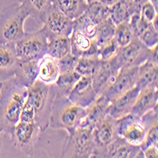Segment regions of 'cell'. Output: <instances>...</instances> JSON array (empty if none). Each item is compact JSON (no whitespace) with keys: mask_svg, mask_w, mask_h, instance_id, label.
Masks as SVG:
<instances>
[{"mask_svg":"<svg viewBox=\"0 0 158 158\" xmlns=\"http://www.w3.org/2000/svg\"><path fill=\"white\" fill-rule=\"evenodd\" d=\"M93 1H96V0H86V2H87V3H90V2H93Z\"/></svg>","mask_w":158,"mask_h":158,"instance_id":"obj_44","label":"cell"},{"mask_svg":"<svg viewBox=\"0 0 158 158\" xmlns=\"http://www.w3.org/2000/svg\"><path fill=\"white\" fill-rule=\"evenodd\" d=\"M137 76L138 65L120 68L114 80L100 95H103L109 102H112L118 96L135 87Z\"/></svg>","mask_w":158,"mask_h":158,"instance_id":"obj_12","label":"cell"},{"mask_svg":"<svg viewBox=\"0 0 158 158\" xmlns=\"http://www.w3.org/2000/svg\"><path fill=\"white\" fill-rule=\"evenodd\" d=\"M42 131L36 121H19L11 134L13 146L27 155H32Z\"/></svg>","mask_w":158,"mask_h":158,"instance_id":"obj_9","label":"cell"},{"mask_svg":"<svg viewBox=\"0 0 158 158\" xmlns=\"http://www.w3.org/2000/svg\"><path fill=\"white\" fill-rule=\"evenodd\" d=\"M157 140H158V126H157V121H155L147 128L144 141H143V143L140 146L142 151L150 146H153V145L157 146Z\"/></svg>","mask_w":158,"mask_h":158,"instance_id":"obj_36","label":"cell"},{"mask_svg":"<svg viewBox=\"0 0 158 158\" xmlns=\"http://www.w3.org/2000/svg\"><path fill=\"white\" fill-rule=\"evenodd\" d=\"M71 53L77 58L97 56L98 45L96 40L90 39L81 32L73 30L70 35Z\"/></svg>","mask_w":158,"mask_h":158,"instance_id":"obj_17","label":"cell"},{"mask_svg":"<svg viewBox=\"0 0 158 158\" xmlns=\"http://www.w3.org/2000/svg\"><path fill=\"white\" fill-rule=\"evenodd\" d=\"M157 14V10L153 6V4L148 0L144 4H143L140 8V16L146 20L147 22H152L156 16Z\"/></svg>","mask_w":158,"mask_h":158,"instance_id":"obj_37","label":"cell"},{"mask_svg":"<svg viewBox=\"0 0 158 158\" xmlns=\"http://www.w3.org/2000/svg\"><path fill=\"white\" fill-rule=\"evenodd\" d=\"M139 91L140 90L136 86H135L132 89L128 90L127 92L113 99L112 102H110L107 108V114L114 118L118 119L130 114L139 94Z\"/></svg>","mask_w":158,"mask_h":158,"instance_id":"obj_16","label":"cell"},{"mask_svg":"<svg viewBox=\"0 0 158 158\" xmlns=\"http://www.w3.org/2000/svg\"><path fill=\"white\" fill-rule=\"evenodd\" d=\"M158 80V64H157V46L152 48L149 58L138 65V76L135 86L139 89L149 87H157Z\"/></svg>","mask_w":158,"mask_h":158,"instance_id":"obj_13","label":"cell"},{"mask_svg":"<svg viewBox=\"0 0 158 158\" xmlns=\"http://www.w3.org/2000/svg\"><path fill=\"white\" fill-rule=\"evenodd\" d=\"M27 88L14 77L0 82V133L11 135L20 120Z\"/></svg>","mask_w":158,"mask_h":158,"instance_id":"obj_1","label":"cell"},{"mask_svg":"<svg viewBox=\"0 0 158 158\" xmlns=\"http://www.w3.org/2000/svg\"><path fill=\"white\" fill-rule=\"evenodd\" d=\"M140 10H137L130 0H118L110 7V18L118 25L124 21H129L131 16L135 13H139Z\"/></svg>","mask_w":158,"mask_h":158,"instance_id":"obj_25","label":"cell"},{"mask_svg":"<svg viewBox=\"0 0 158 158\" xmlns=\"http://www.w3.org/2000/svg\"><path fill=\"white\" fill-rule=\"evenodd\" d=\"M157 87H149L139 91L131 114L142 118L151 110L157 111Z\"/></svg>","mask_w":158,"mask_h":158,"instance_id":"obj_20","label":"cell"},{"mask_svg":"<svg viewBox=\"0 0 158 158\" xmlns=\"http://www.w3.org/2000/svg\"><path fill=\"white\" fill-rule=\"evenodd\" d=\"M39 61L40 60L19 61L13 77L19 83L28 88L38 78Z\"/></svg>","mask_w":158,"mask_h":158,"instance_id":"obj_23","label":"cell"},{"mask_svg":"<svg viewBox=\"0 0 158 158\" xmlns=\"http://www.w3.org/2000/svg\"><path fill=\"white\" fill-rule=\"evenodd\" d=\"M22 122H33L35 121V112L33 107L28 103L27 102H25L21 114H20V120Z\"/></svg>","mask_w":158,"mask_h":158,"instance_id":"obj_39","label":"cell"},{"mask_svg":"<svg viewBox=\"0 0 158 158\" xmlns=\"http://www.w3.org/2000/svg\"><path fill=\"white\" fill-rule=\"evenodd\" d=\"M55 94L56 88L54 84H47L38 79L27 88L26 102L33 107L35 121L42 132H45L49 127L50 109Z\"/></svg>","mask_w":158,"mask_h":158,"instance_id":"obj_3","label":"cell"},{"mask_svg":"<svg viewBox=\"0 0 158 158\" xmlns=\"http://www.w3.org/2000/svg\"><path fill=\"white\" fill-rule=\"evenodd\" d=\"M152 48H147L143 43L135 36L133 40L125 47L119 48L113 60L118 69L140 65L151 56Z\"/></svg>","mask_w":158,"mask_h":158,"instance_id":"obj_8","label":"cell"},{"mask_svg":"<svg viewBox=\"0 0 158 158\" xmlns=\"http://www.w3.org/2000/svg\"><path fill=\"white\" fill-rule=\"evenodd\" d=\"M81 76L78 74L75 70L66 71V72H62L59 75L58 80L54 83L57 93H59L63 96L68 95L70 90L75 85V83L80 80Z\"/></svg>","mask_w":158,"mask_h":158,"instance_id":"obj_28","label":"cell"},{"mask_svg":"<svg viewBox=\"0 0 158 158\" xmlns=\"http://www.w3.org/2000/svg\"><path fill=\"white\" fill-rule=\"evenodd\" d=\"M0 152H1V138H0Z\"/></svg>","mask_w":158,"mask_h":158,"instance_id":"obj_45","label":"cell"},{"mask_svg":"<svg viewBox=\"0 0 158 158\" xmlns=\"http://www.w3.org/2000/svg\"><path fill=\"white\" fill-rule=\"evenodd\" d=\"M54 4L61 11L71 19L80 17L86 10V0H54Z\"/></svg>","mask_w":158,"mask_h":158,"instance_id":"obj_26","label":"cell"},{"mask_svg":"<svg viewBox=\"0 0 158 158\" xmlns=\"http://www.w3.org/2000/svg\"><path fill=\"white\" fill-rule=\"evenodd\" d=\"M84 12L95 24L98 25L110 17V7L96 0L87 4V8Z\"/></svg>","mask_w":158,"mask_h":158,"instance_id":"obj_29","label":"cell"},{"mask_svg":"<svg viewBox=\"0 0 158 158\" xmlns=\"http://www.w3.org/2000/svg\"><path fill=\"white\" fill-rule=\"evenodd\" d=\"M58 60L48 54H45L39 61L38 80L47 84H54L60 75Z\"/></svg>","mask_w":158,"mask_h":158,"instance_id":"obj_22","label":"cell"},{"mask_svg":"<svg viewBox=\"0 0 158 158\" xmlns=\"http://www.w3.org/2000/svg\"><path fill=\"white\" fill-rule=\"evenodd\" d=\"M98 1H99L100 3H102L108 7H111L112 5H114V3H117L118 0H98Z\"/></svg>","mask_w":158,"mask_h":158,"instance_id":"obj_42","label":"cell"},{"mask_svg":"<svg viewBox=\"0 0 158 158\" xmlns=\"http://www.w3.org/2000/svg\"><path fill=\"white\" fill-rule=\"evenodd\" d=\"M150 1L153 4V6L156 8V10H157V8H158V2H157V0H150Z\"/></svg>","mask_w":158,"mask_h":158,"instance_id":"obj_43","label":"cell"},{"mask_svg":"<svg viewBox=\"0 0 158 158\" xmlns=\"http://www.w3.org/2000/svg\"><path fill=\"white\" fill-rule=\"evenodd\" d=\"M48 39L43 28L25 36L14 44L19 61L40 60L47 54Z\"/></svg>","mask_w":158,"mask_h":158,"instance_id":"obj_6","label":"cell"},{"mask_svg":"<svg viewBox=\"0 0 158 158\" xmlns=\"http://www.w3.org/2000/svg\"><path fill=\"white\" fill-rule=\"evenodd\" d=\"M30 16L27 11L18 3L5 7L0 12V44H12L22 39L26 31L25 20Z\"/></svg>","mask_w":158,"mask_h":158,"instance_id":"obj_4","label":"cell"},{"mask_svg":"<svg viewBox=\"0 0 158 158\" xmlns=\"http://www.w3.org/2000/svg\"><path fill=\"white\" fill-rule=\"evenodd\" d=\"M18 1L30 14V16H32L40 23L45 22L48 10L54 5V0H18Z\"/></svg>","mask_w":158,"mask_h":158,"instance_id":"obj_24","label":"cell"},{"mask_svg":"<svg viewBox=\"0 0 158 158\" xmlns=\"http://www.w3.org/2000/svg\"><path fill=\"white\" fill-rule=\"evenodd\" d=\"M100 60L98 56L91 57H80L78 58L74 70L81 76H91L95 72Z\"/></svg>","mask_w":158,"mask_h":158,"instance_id":"obj_31","label":"cell"},{"mask_svg":"<svg viewBox=\"0 0 158 158\" xmlns=\"http://www.w3.org/2000/svg\"><path fill=\"white\" fill-rule=\"evenodd\" d=\"M97 97L98 95L92 85L91 76H81L67 95L71 102L83 108L88 107Z\"/></svg>","mask_w":158,"mask_h":158,"instance_id":"obj_14","label":"cell"},{"mask_svg":"<svg viewBox=\"0 0 158 158\" xmlns=\"http://www.w3.org/2000/svg\"><path fill=\"white\" fill-rule=\"evenodd\" d=\"M19 59L12 44H0V79L8 80L14 76Z\"/></svg>","mask_w":158,"mask_h":158,"instance_id":"obj_18","label":"cell"},{"mask_svg":"<svg viewBox=\"0 0 158 158\" xmlns=\"http://www.w3.org/2000/svg\"><path fill=\"white\" fill-rule=\"evenodd\" d=\"M78 58L75 57L72 53H69L66 56L63 57L62 59L58 60L59 67H60V72H66V71L74 70L76 62Z\"/></svg>","mask_w":158,"mask_h":158,"instance_id":"obj_38","label":"cell"},{"mask_svg":"<svg viewBox=\"0 0 158 158\" xmlns=\"http://www.w3.org/2000/svg\"><path fill=\"white\" fill-rule=\"evenodd\" d=\"M43 24L44 27L42 28L49 40L55 37L70 36L73 31L74 20L66 16L54 4L48 10L46 20Z\"/></svg>","mask_w":158,"mask_h":158,"instance_id":"obj_10","label":"cell"},{"mask_svg":"<svg viewBox=\"0 0 158 158\" xmlns=\"http://www.w3.org/2000/svg\"><path fill=\"white\" fill-rule=\"evenodd\" d=\"M92 131L93 129L91 128L78 126L74 132L68 134V138L62 152V157H91L94 149Z\"/></svg>","mask_w":158,"mask_h":158,"instance_id":"obj_5","label":"cell"},{"mask_svg":"<svg viewBox=\"0 0 158 158\" xmlns=\"http://www.w3.org/2000/svg\"><path fill=\"white\" fill-rule=\"evenodd\" d=\"M119 69L113 58L108 61H100L92 75V85L97 95L99 96L114 80Z\"/></svg>","mask_w":158,"mask_h":158,"instance_id":"obj_15","label":"cell"},{"mask_svg":"<svg viewBox=\"0 0 158 158\" xmlns=\"http://www.w3.org/2000/svg\"><path fill=\"white\" fill-rule=\"evenodd\" d=\"M118 48V45L117 44L116 40L113 38L98 46L97 56L100 61H108L112 59L113 57H114Z\"/></svg>","mask_w":158,"mask_h":158,"instance_id":"obj_35","label":"cell"},{"mask_svg":"<svg viewBox=\"0 0 158 158\" xmlns=\"http://www.w3.org/2000/svg\"><path fill=\"white\" fill-rule=\"evenodd\" d=\"M106 157L112 158H134L144 157V153L140 146H135L127 142L123 137L117 136L108 147Z\"/></svg>","mask_w":158,"mask_h":158,"instance_id":"obj_21","label":"cell"},{"mask_svg":"<svg viewBox=\"0 0 158 158\" xmlns=\"http://www.w3.org/2000/svg\"><path fill=\"white\" fill-rule=\"evenodd\" d=\"M143 153H144V157H147V158H157L158 157L157 146L153 145V146H150L146 148L145 150H143Z\"/></svg>","mask_w":158,"mask_h":158,"instance_id":"obj_40","label":"cell"},{"mask_svg":"<svg viewBox=\"0 0 158 158\" xmlns=\"http://www.w3.org/2000/svg\"><path fill=\"white\" fill-rule=\"evenodd\" d=\"M114 28H116V25L110 17L97 25L96 41L98 46L114 38Z\"/></svg>","mask_w":158,"mask_h":158,"instance_id":"obj_33","label":"cell"},{"mask_svg":"<svg viewBox=\"0 0 158 158\" xmlns=\"http://www.w3.org/2000/svg\"><path fill=\"white\" fill-rule=\"evenodd\" d=\"M137 38L144 44L147 48H152L157 46L158 42V34L157 30L153 27L152 22L147 23L143 27L137 34Z\"/></svg>","mask_w":158,"mask_h":158,"instance_id":"obj_34","label":"cell"},{"mask_svg":"<svg viewBox=\"0 0 158 158\" xmlns=\"http://www.w3.org/2000/svg\"><path fill=\"white\" fill-rule=\"evenodd\" d=\"M92 135L94 149L91 157H106L109 145L117 138V136H118L117 119L106 114L93 128Z\"/></svg>","mask_w":158,"mask_h":158,"instance_id":"obj_7","label":"cell"},{"mask_svg":"<svg viewBox=\"0 0 158 158\" xmlns=\"http://www.w3.org/2000/svg\"><path fill=\"white\" fill-rule=\"evenodd\" d=\"M85 114V108L71 102L66 96L56 91L50 109L49 127L63 129L71 134L80 125Z\"/></svg>","mask_w":158,"mask_h":158,"instance_id":"obj_2","label":"cell"},{"mask_svg":"<svg viewBox=\"0 0 158 158\" xmlns=\"http://www.w3.org/2000/svg\"><path fill=\"white\" fill-rule=\"evenodd\" d=\"M117 128L118 135L135 146H141L144 141L147 127L141 118L131 113L117 119Z\"/></svg>","mask_w":158,"mask_h":158,"instance_id":"obj_11","label":"cell"},{"mask_svg":"<svg viewBox=\"0 0 158 158\" xmlns=\"http://www.w3.org/2000/svg\"><path fill=\"white\" fill-rule=\"evenodd\" d=\"M73 30L81 32L90 39L96 40L97 24H95L85 12H83L80 17L74 19Z\"/></svg>","mask_w":158,"mask_h":158,"instance_id":"obj_30","label":"cell"},{"mask_svg":"<svg viewBox=\"0 0 158 158\" xmlns=\"http://www.w3.org/2000/svg\"><path fill=\"white\" fill-rule=\"evenodd\" d=\"M69 53H71L70 36L55 37L48 40L47 54L57 60H60Z\"/></svg>","mask_w":158,"mask_h":158,"instance_id":"obj_27","label":"cell"},{"mask_svg":"<svg viewBox=\"0 0 158 158\" xmlns=\"http://www.w3.org/2000/svg\"><path fill=\"white\" fill-rule=\"evenodd\" d=\"M130 1L133 3V5L137 9V10H140V8H141V6L144 4L146 1H148V0H130Z\"/></svg>","mask_w":158,"mask_h":158,"instance_id":"obj_41","label":"cell"},{"mask_svg":"<svg viewBox=\"0 0 158 158\" xmlns=\"http://www.w3.org/2000/svg\"><path fill=\"white\" fill-rule=\"evenodd\" d=\"M109 103L110 102L103 95L98 96L94 102L85 108L86 114L79 126L93 129L107 114Z\"/></svg>","mask_w":158,"mask_h":158,"instance_id":"obj_19","label":"cell"},{"mask_svg":"<svg viewBox=\"0 0 158 158\" xmlns=\"http://www.w3.org/2000/svg\"><path fill=\"white\" fill-rule=\"evenodd\" d=\"M135 37L133 30L129 24V21L121 22L118 25H116L114 33V39L116 40L117 44L119 48L125 47L130 43L133 38Z\"/></svg>","mask_w":158,"mask_h":158,"instance_id":"obj_32","label":"cell"}]
</instances>
